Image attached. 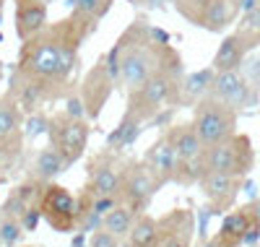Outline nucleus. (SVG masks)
I'll list each match as a JSON object with an SVG mask.
<instances>
[{
	"label": "nucleus",
	"mask_w": 260,
	"mask_h": 247,
	"mask_svg": "<svg viewBox=\"0 0 260 247\" xmlns=\"http://www.w3.org/2000/svg\"><path fill=\"white\" fill-rule=\"evenodd\" d=\"M94 29L96 26L68 16L21 42L8 94L26 115H31L45 102L68 94L71 78L81 63V44Z\"/></svg>",
	"instance_id": "1"
},
{
	"label": "nucleus",
	"mask_w": 260,
	"mask_h": 247,
	"mask_svg": "<svg viewBox=\"0 0 260 247\" xmlns=\"http://www.w3.org/2000/svg\"><path fill=\"white\" fill-rule=\"evenodd\" d=\"M110 57L117 68V86L125 94H133L156 73H177L185 76L180 52L167 44V34L154 29L148 21H133L115 42Z\"/></svg>",
	"instance_id": "2"
},
{
	"label": "nucleus",
	"mask_w": 260,
	"mask_h": 247,
	"mask_svg": "<svg viewBox=\"0 0 260 247\" xmlns=\"http://www.w3.org/2000/svg\"><path fill=\"white\" fill-rule=\"evenodd\" d=\"M37 206H39L42 219H45L55 232L73 234V232L83 229L86 213L91 208V195L83 193V195L76 198L68 188H62L57 182H47L39 190Z\"/></svg>",
	"instance_id": "3"
},
{
	"label": "nucleus",
	"mask_w": 260,
	"mask_h": 247,
	"mask_svg": "<svg viewBox=\"0 0 260 247\" xmlns=\"http://www.w3.org/2000/svg\"><path fill=\"white\" fill-rule=\"evenodd\" d=\"M180 81L182 76L177 73H156L151 76L138 91L127 94V112H133L143 122L154 120L164 109L180 104Z\"/></svg>",
	"instance_id": "4"
},
{
	"label": "nucleus",
	"mask_w": 260,
	"mask_h": 247,
	"mask_svg": "<svg viewBox=\"0 0 260 247\" xmlns=\"http://www.w3.org/2000/svg\"><path fill=\"white\" fill-rule=\"evenodd\" d=\"M237 112L234 107L213 99V97H203L192 104V128L198 133V138L203 141V146H213L221 143L229 136L237 133Z\"/></svg>",
	"instance_id": "5"
},
{
	"label": "nucleus",
	"mask_w": 260,
	"mask_h": 247,
	"mask_svg": "<svg viewBox=\"0 0 260 247\" xmlns=\"http://www.w3.org/2000/svg\"><path fill=\"white\" fill-rule=\"evenodd\" d=\"M203 167L208 172H224V174H234V177H247L252 172V167H255V148H252L250 136L234 133V136H229L226 141L208 146L206 153H203Z\"/></svg>",
	"instance_id": "6"
},
{
	"label": "nucleus",
	"mask_w": 260,
	"mask_h": 247,
	"mask_svg": "<svg viewBox=\"0 0 260 247\" xmlns=\"http://www.w3.org/2000/svg\"><path fill=\"white\" fill-rule=\"evenodd\" d=\"M169 136V143L177 153V179L175 185H198V179L203 174V153H206V146L203 141L198 138L192 122H180V125H169L167 130Z\"/></svg>",
	"instance_id": "7"
},
{
	"label": "nucleus",
	"mask_w": 260,
	"mask_h": 247,
	"mask_svg": "<svg viewBox=\"0 0 260 247\" xmlns=\"http://www.w3.org/2000/svg\"><path fill=\"white\" fill-rule=\"evenodd\" d=\"M115 86H117V68H115V60L110 57V52H107L94 68L83 76V81L78 86V97L86 107V117L94 120V117L102 115V109L110 102Z\"/></svg>",
	"instance_id": "8"
},
{
	"label": "nucleus",
	"mask_w": 260,
	"mask_h": 247,
	"mask_svg": "<svg viewBox=\"0 0 260 247\" xmlns=\"http://www.w3.org/2000/svg\"><path fill=\"white\" fill-rule=\"evenodd\" d=\"M260 237V200L240 206L224 216L219 232L211 239L213 247H242Z\"/></svg>",
	"instance_id": "9"
},
{
	"label": "nucleus",
	"mask_w": 260,
	"mask_h": 247,
	"mask_svg": "<svg viewBox=\"0 0 260 247\" xmlns=\"http://www.w3.org/2000/svg\"><path fill=\"white\" fill-rule=\"evenodd\" d=\"M89 122L86 117H71L68 112H60V115L50 117V128L47 136L52 141V146L68 159V164H76L86 146H89Z\"/></svg>",
	"instance_id": "10"
},
{
	"label": "nucleus",
	"mask_w": 260,
	"mask_h": 247,
	"mask_svg": "<svg viewBox=\"0 0 260 247\" xmlns=\"http://www.w3.org/2000/svg\"><path fill=\"white\" fill-rule=\"evenodd\" d=\"M125 164L120 159V151H99L91 156L89 167H86V193L102 198V195H117L120 185H122V174H125Z\"/></svg>",
	"instance_id": "11"
},
{
	"label": "nucleus",
	"mask_w": 260,
	"mask_h": 247,
	"mask_svg": "<svg viewBox=\"0 0 260 247\" xmlns=\"http://www.w3.org/2000/svg\"><path fill=\"white\" fill-rule=\"evenodd\" d=\"M159 190V182L154 179L151 169L143 162H127L125 164V174H122V185H120V203L130 206L136 213H146L151 200H154Z\"/></svg>",
	"instance_id": "12"
},
{
	"label": "nucleus",
	"mask_w": 260,
	"mask_h": 247,
	"mask_svg": "<svg viewBox=\"0 0 260 247\" xmlns=\"http://www.w3.org/2000/svg\"><path fill=\"white\" fill-rule=\"evenodd\" d=\"M245 177H234V174H224V172H203L198 179V188L203 193V198L208 200V206L213 213H224L232 211L237 198H240Z\"/></svg>",
	"instance_id": "13"
},
{
	"label": "nucleus",
	"mask_w": 260,
	"mask_h": 247,
	"mask_svg": "<svg viewBox=\"0 0 260 247\" xmlns=\"http://www.w3.org/2000/svg\"><path fill=\"white\" fill-rule=\"evenodd\" d=\"M208 97H213V99H219V102L234 107L237 112L245 109V107H250V104L255 102L252 86H250V81L242 76L240 68H234V71H216Z\"/></svg>",
	"instance_id": "14"
},
{
	"label": "nucleus",
	"mask_w": 260,
	"mask_h": 247,
	"mask_svg": "<svg viewBox=\"0 0 260 247\" xmlns=\"http://www.w3.org/2000/svg\"><path fill=\"white\" fill-rule=\"evenodd\" d=\"M195 216L190 208H175L159 221V234L154 247H192Z\"/></svg>",
	"instance_id": "15"
},
{
	"label": "nucleus",
	"mask_w": 260,
	"mask_h": 247,
	"mask_svg": "<svg viewBox=\"0 0 260 247\" xmlns=\"http://www.w3.org/2000/svg\"><path fill=\"white\" fill-rule=\"evenodd\" d=\"M24 120H26V112L6 91L0 97V146L11 148L18 156H21V146H24Z\"/></svg>",
	"instance_id": "16"
},
{
	"label": "nucleus",
	"mask_w": 260,
	"mask_h": 247,
	"mask_svg": "<svg viewBox=\"0 0 260 247\" xmlns=\"http://www.w3.org/2000/svg\"><path fill=\"white\" fill-rule=\"evenodd\" d=\"M143 164L151 169V174H154V179L159 182V188H164V185L177 179V164L180 162H177V153H175V148H172L167 133H161V136L154 141V146L146 151Z\"/></svg>",
	"instance_id": "17"
},
{
	"label": "nucleus",
	"mask_w": 260,
	"mask_h": 247,
	"mask_svg": "<svg viewBox=\"0 0 260 247\" xmlns=\"http://www.w3.org/2000/svg\"><path fill=\"white\" fill-rule=\"evenodd\" d=\"M247 0H206L203 16L198 21V29H206L211 34L226 32L237 18L242 16Z\"/></svg>",
	"instance_id": "18"
},
{
	"label": "nucleus",
	"mask_w": 260,
	"mask_h": 247,
	"mask_svg": "<svg viewBox=\"0 0 260 247\" xmlns=\"http://www.w3.org/2000/svg\"><path fill=\"white\" fill-rule=\"evenodd\" d=\"M47 18H50V11H47L45 0H16V13H13L16 24L13 26H16V37L21 42L39 34L47 26Z\"/></svg>",
	"instance_id": "19"
},
{
	"label": "nucleus",
	"mask_w": 260,
	"mask_h": 247,
	"mask_svg": "<svg viewBox=\"0 0 260 247\" xmlns=\"http://www.w3.org/2000/svg\"><path fill=\"white\" fill-rule=\"evenodd\" d=\"M255 50V44L242 34V32H232L221 39L219 44V50H216L213 55V63H211V68L213 71H234V68H240V65L245 63V57Z\"/></svg>",
	"instance_id": "20"
},
{
	"label": "nucleus",
	"mask_w": 260,
	"mask_h": 247,
	"mask_svg": "<svg viewBox=\"0 0 260 247\" xmlns=\"http://www.w3.org/2000/svg\"><path fill=\"white\" fill-rule=\"evenodd\" d=\"M68 167H71L68 159L50 143L34 156L29 179H34V182H39V185H47V182H55V177H60L62 172H68Z\"/></svg>",
	"instance_id": "21"
},
{
	"label": "nucleus",
	"mask_w": 260,
	"mask_h": 247,
	"mask_svg": "<svg viewBox=\"0 0 260 247\" xmlns=\"http://www.w3.org/2000/svg\"><path fill=\"white\" fill-rule=\"evenodd\" d=\"M213 76H216L213 68H203V71L182 76V81H180V104H195L198 99L208 97Z\"/></svg>",
	"instance_id": "22"
},
{
	"label": "nucleus",
	"mask_w": 260,
	"mask_h": 247,
	"mask_svg": "<svg viewBox=\"0 0 260 247\" xmlns=\"http://www.w3.org/2000/svg\"><path fill=\"white\" fill-rule=\"evenodd\" d=\"M143 125H146V122H143L141 117H136L133 112H127V109H125V115H122L120 125L110 133V138H107V148H112V151H122V148H127L130 143H133V141L141 136Z\"/></svg>",
	"instance_id": "23"
},
{
	"label": "nucleus",
	"mask_w": 260,
	"mask_h": 247,
	"mask_svg": "<svg viewBox=\"0 0 260 247\" xmlns=\"http://www.w3.org/2000/svg\"><path fill=\"white\" fill-rule=\"evenodd\" d=\"M156 234H159V219L148 216V213H138L133 229H130L125 239V247H154Z\"/></svg>",
	"instance_id": "24"
},
{
	"label": "nucleus",
	"mask_w": 260,
	"mask_h": 247,
	"mask_svg": "<svg viewBox=\"0 0 260 247\" xmlns=\"http://www.w3.org/2000/svg\"><path fill=\"white\" fill-rule=\"evenodd\" d=\"M136 211L130 208V206H125V203H117L110 213H107L104 219H102V227L107 229V232H112L122 244H125V239H127V234H130V229H133V224H136Z\"/></svg>",
	"instance_id": "25"
},
{
	"label": "nucleus",
	"mask_w": 260,
	"mask_h": 247,
	"mask_svg": "<svg viewBox=\"0 0 260 247\" xmlns=\"http://www.w3.org/2000/svg\"><path fill=\"white\" fill-rule=\"evenodd\" d=\"M115 0H68V6H71V16L86 21V24H91L96 26L99 21L107 16V11L112 8Z\"/></svg>",
	"instance_id": "26"
},
{
	"label": "nucleus",
	"mask_w": 260,
	"mask_h": 247,
	"mask_svg": "<svg viewBox=\"0 0 260 247\" xmlns=\"http://www.w3.org/2000/svg\"><path fill=\"white\" fill-rule=\"evenodd\" d=\"M237 32H242L255 47L260 44V0L245 11V16L240 18V24H237Z\"/></svg>",
	"instance_id": "27"
},
{
	"label": "nucleus",
	"mask_w": 260,
	"mask_h": 247,
	"mask_svg": "<svg viewBox=\"0 0 260 247\" xmlns=\"http://www.w3.org/2000/svg\"><path fill=\"white\" fill-rule=\"evenodd\" d=\"M172 6H175V11L187 18L192 26H198V21L203 16V8H206V0H172Z\"/></svg>",
	"instance_id": "28"
},
{
	"label": "nucleus",
	"mask_w": 260,
	"mask_h": 247,
	"mask_svg": "<svg viewBox=\"0 0 260 247\" xmlns=\"http://www.w3.org/2000/svg\"><path fill=\"white\" fill-rule=\"evenodd\" d=\"M89 247H122V242L112 234V232H107L104 227L94 229L91 237H89Z\"/></svg>",
	"instance_id": "29"
},
{
	"label": "nucleus",
	"mask_w": 260,
	"mask_h": 247,
	"mask_svg": "<svg viewBox=\"0 0 260 247\" xmlns=\"http://www.w3.org/2000/svg\"><path fill=\"white\" fill-rule=\"evenodd\" d=\"M16 162H18V153H13L6 146H0V182H6V179L13 174Z\"/></svg>",
	"instance_id": "30"
},
{
	"label": "nucleus",
	"mask_w": 260,
	"mask_h": 247,
	"mask_svg": "<svg viewBox=\"0 0 260 247\" xmlns=\"http://www.w3.org/2000/svg\"><path fill=\"white\" fill-rule=\"evenodd\" d=\"M24 125H29V136H37V133H47V128H50V117H45V115H37L34 117V112H31V117L29 120H24Z\"/></svg>",
	"instance_id": "31"
},
{
	"label": "nucleus",
	"mask_w": 260,
	"mask_h": 247,
	"mask_svg": "<svg viewBox=\"0 0 260 247\" xmlns=\"http://www.w3.org/2000/svg\"><path fill=\"white\" fill-rule=\"evenodd\" d=\"M65 112H68L71 117H86V107L81 102V97H68V107H65Z\"/></svg>",
	"instance_id": "32"
},
{
	"label": "nucleus",
	"mask_w": 260,
	"mask_h": 247,
	"mask_svg": "<svg viewBox=\"0 0 260 247\" xmlns=\"http://www.w3.org/2000/svg\"><path fill=\"white\" fill-rule=\"evenodd\" d=\"M136 3L141 8H148V11H164L167 3H172V0H136Z\"/></svg>",
	"instance_id": "33"
},
{
	"label": "nucleus",
	"mask_w": 260,
	"mask_h": 247,
	"mask_svg": "<svg viewBox=\"0 0 260 247\" xmlns=\"http://www.w3.org/2000/svg\"><path fill=\"white\" fill-rule=\"evenodd\" d=\"M0 78H3V60H0Z\"/></svg>",
	"instance_id": "34"
}]
</instances>
